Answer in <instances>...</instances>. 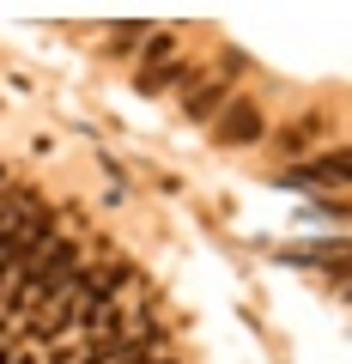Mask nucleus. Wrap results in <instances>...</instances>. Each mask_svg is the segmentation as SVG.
I'll return each instance as SVG.
<instances>
[{
    "mask_svg": "<svg viewBox=\"0 0 352 364\" xmlns=\"http://www.w3.org/2000/svg\"><path fill=\"white\" fill-rule=\"evenodd\" d=\"M255 128H262V122H255V109H249V103H237V116L225 122V140H255Z\"/></svg>",
    "mask_w": 352,
    "mask_h": 364,
    "instance_id": "f257e3e1",
    "label": "nucleus"
}]
</instances>
